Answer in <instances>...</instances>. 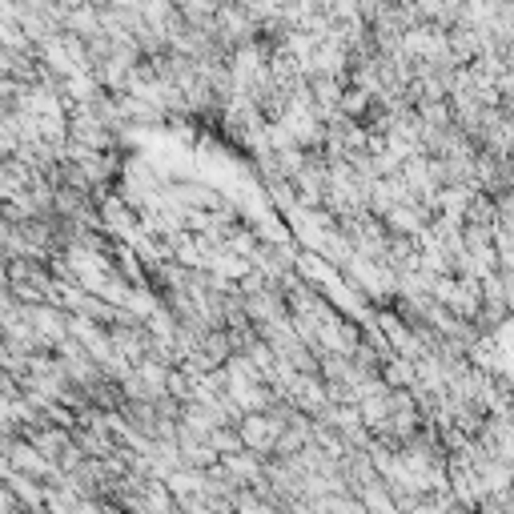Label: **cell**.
Masks as SVG:
<instances>
[{
    "instance_id": "obj_1",
    "label": "cell",
    "mask_w": 514,
    "mask_h": 514,
    "mask_svg": "<svg viewBox=\"0 0 514 514\" xmlns=\"http://www.w3.org/2000/svg\"><path fill=\"white\" fill-rule=\"evenodd\" d=\"M9 466H16V474H48V462H45V454L36 446H28V442H12V450H9Z\"/></svg>"
}]
</instances>
